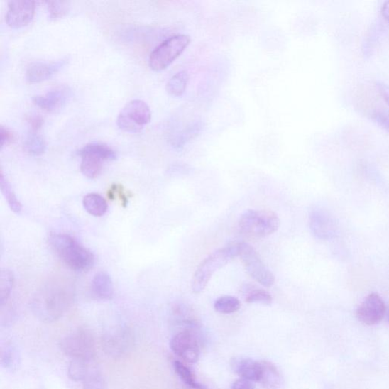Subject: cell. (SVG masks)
<instances>
[{"mask_svg": "<svg viewBox=\"0 0 389 389\" xmlns=\"http://www.w3.org/2000/svg\"><path fill=\"white\" fill-rule=\"evenodd\" d=\"M73 296V289L68 283L59 280L49 283L32 300V312L43 322L57 321L72 305Z\"/></svg>", "mask_w": 389, "mask_h": 389, "instance_id": "6da1fadb", "label": "cell"}, {"mask_svg": "<svg viewBox=\"0 0 389 389\" xmlns=\"http://www.w3.org/2000/svg\"><path fill=\"white\" fill-rule=\"evenodd\" d=\"M49 243L62 262L73 271L85 272L93 267L94 254L72 236L53 233L50 235Z\"/></svg>", "mask_w": 389, "mask_h": 389, "instance_id": "7a4b0ae2", "label": "cell"}, {"mask_svg": "<svg viewBox=\"0 0 389 389\" xmlns=\"http://www.w3.org/2000/svg\"><path fill=\"white\" fill-rule=\"evenodd\" d=\"M239 255V244H235L220 248L204 258L192 279L191 288L193 293H202L215 273L231 263Z\"/></svg>", "mask_w": 389, "mask_h": 389, "instance_id": "3957f363", "label": "cell"}, {"mask_svg": "<svg viewBox=\"0 0 389 389\" xmlns=\"http://www.w3.org/2000/svg\"><path fill=\"white\" fill-rule=\"evenodd\" d=\"M280 221L276 213L268 210L248 209L239 221L241 231L254 239H264L275 233Z\"/></svg>", "mask_w": 389, "mask_h": 389, "instance_id": "277c9868", "label": "cell"}, {"mask_svg": "<svg viewBox=\"0 0 389 389\" xmlns=\"http://www.w3.org/2000/svg\"><path fill=\"white\" fill-rule=\"evenodd\" d=\"M82 158L81 171L89 179H95L102 174L104 161L114 160L116 153L110 146L93 143L84 146L79 151Z\"/></svg>", "mask_w": 389, "mask_h": 389, "instance_id": "5b68a950", "label": "cell"}, {"mask_svg": "<svg viewBox=\"0 0 389 389\" xmlns=\"http://www.w3.org/2000/svg\"><path fill=\"white\" fill-rule=\"evenodd\" d=\"M189 35H177L172 36L151 52L149 66L151 70L161 71L167 69L174 62L190 44Z\"/></svg>", "mask_w": 389, "mask_h": 389, "instance_id": "8992f818", "label": "cell"}, {"mask_svg": "<svg viewBox=\"0 0 389 389\" xmlns=\"http://www.w3.org/2000/svg\"><path fill=\"white\" fill-rule=\"evenodd\" d=\"M241 261L246 273L256 283L265 287H271L275 284V276L266 266L261 255L250 244L239 243Z\"/></svg>", "mask_w": 389, "mask_h": 389, "instance_id": "52a82bcc", "label": "cell"}, {"mask_svg": "<svg viewBox=\"0 0 389 389\" xmlns=\"http://www.w3.org/2000/svg\"><path fill=\"white\" fill-rule=\"evenodd\" d=\"M148 105L142 100H133L124 106L117 117V126L126 133H138L150 121Z\"/></svg>", "mask_w": 389, "mask_h": 389, "instance_id": "ba28073f", "label": "cell"}, {"mask_svg": "<svg viewBox=\"0 0 389 389\" xmlns=\"http://www.w3.org/2000/svg\"><path fill=\"white\" fill-rule=\"evenodd\" d=\"M60 348L72 360L93 361L96 352L94 338L85 331L68 334L62 339Z\"/></svg>", "mask_w": 389, "mask_h": 389, "instance_id": "9c48e42d", "label": "cell"}, {"mask_svg": "<svg viewBox=\"0 0 389 389\" xmlns=\"http://www.w3.org/2000/svg\"><path fill=\"white\" fill-rule=\"evenodd\" d=\"M170 347L179 358L189 363L199 361L200 348L197 336L190 329L182 330L172 338Z\"/></svg>", "mask_w": 389, "mask_h": 389, "instance_id": "30bf717a", "label": "cell"}, {"mask_svg": "<svg viewBox=\"0 0 389 389\" xmlns=\"http://www.w3.org/2000/svg\"><path fill=\"white\" fill-rule=\"evenodd\" d=\"M36 2L32 0H13L8 2L7 25L13 28L28 26L35 14Z\"/></svg>", "mask_w": 389, "mask_h": 389, "instance_id": "8fae6325", "label": "cell"}, {"mask_svg": "<svg viewBox=\"0 0 389 389\" xmlns=\"http://www.w3.org/2000/svg\"><path fill=\"white\" fill-rule=\"evenodd\" d=\"M102 341L106 354L113 358H121L132 349L134 338L128 330L119 329L106 334Z\"/></svg>", "mask_w": 389, "mask_h": 389, "instance_id": "7c38bea8", "label": "cell"}, {"mask_svg": "<svg viewBox=\"0 0 389 389\" xmlns=\"http://www.w3.org/2000/svg\"><path fill=\"white\" fill-rule=\"evenodd\" d=\"M72 90L68 86L60 85L44 94L36 95L33 102L41 109L48 112H57L67 104L72 97Z\"/></svg>", "mask_w": 389, "mask_h": 389, "instance_id": "4fadbf2b", "label": "cell"}, {"mask_svg": "<svg viewBox=\"0 0 389 389\" xmlns=\"http://www.w3.org/2000/svg\"><path fill=\"white\" fill-rule=\"evenodd\" d=\"M386 309L381 297L373 293L367 297L356 310V317L365 325L374 326L383 320Z\"/></svg>", "mask_w": 389, "mask_h": 389, "instance_id": "5bb4252c", "label": "cell"}, {"mask_svg": "<svg viewBox=\"0 0 389 389\" xmlns=\"http://www.w3.org/2000/svg\"><path fill=\"white\" fill-rule=\"evenodd\" d=\"M309 221L312 234L319 240H330L336 234V224L329 213L325 210L322 209L311 210Z\"/></svg>", "mask_w": 389, "mask_h": 389, "instance_id": "9a60e30c", "label": "cell"}, {"mask_svg": "<svg viewBox=\"0 0 389 389\" xmlns=\"http://www.w3.org/2000/svg\"><path fill=\"white\" fill-rule=\"evenodd\" d=\"M64 58L53 62H35L29 65L26 70V79L30 83H38L50 79L67 64Z\"/></svg>", "mask_w": 389, "mask_h": 389, "instance_id": "2e32d148", "label": "cell"}, {"mask_svg": "<svg viewBox=\"0 0 389 389\" xmlns=\"http://www.w3.org/2000/svg\"><path fill=\"white\" fill-rule=\"evenodd\" d=\"M233 371L244 379L253 383H259L262 376V363L251 358H234L231 362Z\"/></svg>", "mask_w": 389, "mask_h": 389, "instance_id": "e0dca14e", "label": "cell"}, {"mask_svg": "<svg viewBox=\"0 0 389 389\" xmlns=\"http://www.w3.org/2000/svg\"><path fill=\"white\" fill-rule=\"evenodd\" d=\"M92 294L100 300H111L114 294L113 280L109 275L97 273L92 282Z\"/></svg>", "mask_w": 389, "mask_h": 389, "instance_id": "ac0fdd59", "label": "cell"}, {"mask_svg": "<svg viewBox=\"0 0 389 389\" xmlns=\"http://www.w3.org/2000/svg\"><path fill=\"white\" fill-rule=\"evenodd\" d=\"M246 302L248 304L270 306L273 304V297L264 289L255 285H246L242 288Z\"/></svg>", "mask_w": 389, "mask_h": 389, "instance_id": "d6986e66", "label": "cell"}, {"mask_svg": "<svg viewBox=\"0 0 389 389\" xmlns=\"http://www.w3.org/2000/svg\"><path fill=\"white\" fill-rule=\"evenodd\" d=\"M83 207L86 212L94 217H102L108 209L106 200L99 194L89 193L83 199Z\"/></svg>", "mask_w": 389, "mask_h": 389, "instance_id": "ffe728a7", "label": "cell"}, {"mask_svg": "<svg viewBox=\"0 0 389 389\" xmlns=\"http://www.w3.org/2000/svg\"><path fill=\"white\" fill-rule=\"evenodd\" d=\"M262 363V376L261 382L264 387L268 389H275L279 387L282 383L280 373L277 367L268 361H261Z\"/></svg>", "mask_w": 389, "mask_h": 389, "instance_id": "44dd1931", "label": "cell"}, {"mask_svg": "<svg viewBox=\"0 0 389 389\" xmlns=\"http://www.w3.org/2000/svg\"><path fill=\"white\" fill-rule=\"evenodd\" d=\"M26 153L32 156H39L45 153L46 142L38 132H30L24 141Z\"/></svg>", "mask_w": 389, "mask_h": 389, "instance_id": "7402d4cb", "label": "cell"}, {"mask_svg": "<svg viewBox=\"0 0 389 389\" xmlns=\"http://www.w3.org/2000/svg\"><path fill=\"white\" fill-rule=\"evenodd\" d=\"M189 82V73L182 70L174 75L167 84V92L174 97H180L185 93Z\"/></svg>", "mask_w": 389, "mask_h": 389, "instance_id": "603a6c76", "label": "cell"}, {"mask_svg": "<svg viewBox=\"0 0 389 389\" xmlns=\"http://www.w3.org/2000/svg\"><path fill=\"white\" fill-rule=\"evenodd\" d=\"M94 367L93 361L72 360L69 366L68 376L75 382H82Z\"/></svg>", "mask_w": 389, "mask_h": 389, "instance_id": "cb8c5ba5", "label": "cell"}, {"mask_svg": "<svg viewBox=\"0 0 389 389\" xmlns=\"http://www.w3.org/2000/svg\"><path fill=\"white\" fill-rule=\"evenodd\" d=\"M0 187H1L4 197L8 202L11 210L16 214H19L21 209H23V205H21L17 199L12 187H11L9 182L5 177L3 171H1V176H0Z\"/></svg>", "mask_w": 389, "mask_h": 389, "instance_id": "d4e9b609", "label": "cell"}, {"mask_svg": "<svg viewBox=\"0 0 389 389\" xmlns=\"http://www.w3.org/2000/svg\"><path fill=\"white\" fill-rule=\"evenodd\" d=\"M174 367L176 373L183 383L192 389H205L204 385L197 380L196 376L185 363L176 361L174 363Z\"/></svg>", "mask_w": 389, "mask_h": 389, "instance_id": "484cf974", "label": "cell"}, {"mask_svg": "<svg viewBox=\"0 0 389 389\" xmlns=\"http://www.w3.org/2000/svg\"><path fill=\"white\" fill-rule=\"evenodd\" d=\"M15 277L9 269L2 270L0 275V304L3 307L10 297L13 289Z\"/></svg>", "mask_w": 389, "mask_h": 389, "instance_id": "4316f807", "label": "cell"}, {"mask_svg": "<svg viewBox=\"0 0 389 389\" xmlns=\"http://www.w3.org/2000/svg\"><path fill=\"white\" fill-rule=\"evenodd\" d=\"M241 301L235 297L222 296L215 300L214 307L221 314H232L241 308Z\"/></svg>", "mask_w": 389, "mask_h": 389, "instance_id": "83f0119b", "label": "cell"}, {"mask_svg": "<svg viewBox=\"0 0 389 389\" xmlns=\"http://www.w3.org/2000/svg\"><path fill=\"white\" fill-rule=\"evenodd\" d=\"M19 354L12 344L7 343L2 347L1 363L6 369L16 370L19 364Z\"/></svg>", "mask_w": 389, "mask_h": 389, "instance_id": "f1b7e54d", "label": "cell"}, {"mask_svg": "<svg viewBox=\"0 0 389 389\" xmlns=\"http://www.w3.org/2000/svg\"><path fill=\"white\" fill-rule=\"evenodd\" d=\"M83 389H106V382L102 373L94 368L84 378Z\"/></svg>", "mask_w": 389, "mask_h": 389, "instance_id": "f546056e", "label": "cell"}, {"mask_svg": "<svg viewBox=\"0 0 389 389\" xmlns=\"http://www.w3.org/2000/svg\"><path fill=\"white\" fill-rule=\"evenodd\" d=\"M49 18L57 20L67 16L70 12L71 4L67 1H47Z\"/></svg>", "mask_w": 389, "mask_h": 389, "instance_id": "4dcf8cb0", "label": "cell"}, {"mask_svg": "<svg viewBox=\"0 0 389 389\" xmlns=\"http://www.w3.org/2000/svg\"><path fill=\"white\" fill-rule=\"evenodd\" d=\"M202 125L200 123L193 124L190 126L187 129H185L179 136L175 138V143H172V146L175 148H180L183 147L190 140L200 132Z\"/></svg>", "mask_w": 389, "mask_h": 389, "instance_id": "1f68e13d", "label": "cell"}, {"mask_svg": "<svg viewBox=\"0 0 389 389\" xmlns=\"http://www.w3.org/2000/svg\"><path fill=\"white\" fill-rule=\"evenodd\" d=\"M116 196L121 199L124 207H126L128 203V198L124 193V188L121 185H114L111 187L109 192H108V197L110 199H114Z\"/></svg>", "mask_w": 389, "mask_h": 389, "instance_id": "d6a6232c", "label": "cell"}, {"mask_svg": "<svg viewBox=\"0 0 389 389\" xmlns=\"http://www.w3.org/2000/svg\"><path fill=\"white\" fill-rule=\"evenodd\" d=\"M14 133L9 128L2 125L0 127V145H1V148L10 145L14 141Z\"/></svg>", "mask_w": 389, "mask_h": 389, "instance_id": "836d02e7", "label": "cell"}, {"mask_svg": "<svg viewBox=\"0 0 389 389\" xmlns=\"http://www.w3.org/2000/svg\"><path fill=\"white\" fill-rule=\"evenodd\" d=\"M27 122L31 128V132H38L43 124H44V119L40 115L32 114L27 118Z\"/></svg>", "mask_w": 389, "mask_h": 389, "instance_id": "e575fe53", "label": "cell"}, {"mask_svg": "<svg viewBox=\"0 0 389 389\" xmlns=\"http://www.w3.org/2000/svg\"><path fill=\"white\" fill-rule=\"evenodd\" d=\"M373 116L374 121L389 133V114L387 112H376Z\"/></svg>", "mask_w": 389, "mask_h": 389, "instance_id": "d590c367", "label": "cell"}, {"mask_svg": "<svg viewBox=\"0 0 389 389\" xmlns=\"http://www.w3.org/2000/svg\"><path fill=\"white\" fill-rule=\"evenodd\" d=\"M231 389H254L253 382L244 379H239L235 381Z\"/></svg>", "mask_w": 389, "mask_h": 389, "instance_id": "8d00e7d4", "label": "cell"}, {"mask_svg": "<svg viewBox=\"0 0 389 389\" xmlns=\"http://www.w3.org/2000/svg\"><path fill=\"white\" fill-rule=\"evenodd\" d=\"M379 89L383 99L386 103L389 105V86L380 84H379Z\"/></svg>", "mask_w": 389, "mask_h": 389, "instance_id": "74e56055", "label": "cell"}, {"mask_svg": "<svg viewBox=\"0 0 389 389\" xmlns=\"http://www.w3.org/2000/svg\"><path fill=\"white\" fill-rule=\"evenodd\" d=\"M382 14L385 18L389 21V1L385 2L382 7Z\"/></svg>", "mask_w": 389, "mask_h": 389, "instance_id": "f35d334b", "label": "cell"}, {"mask_svg": "<svg viewBox=\"0 0 389 389\" xmlns=\"http://www.w3.org/2000/svg\"><path fill=\"white\" fill-rule=\"evenodd\" d=\"M386 317H387V319H388V322L389 323V307L388 308V309H386Z\"/></svg>", "mask_w": 389, "mask_h": 389, "instance_id": "ab89813d", "label": "cell"}]
</instances>
